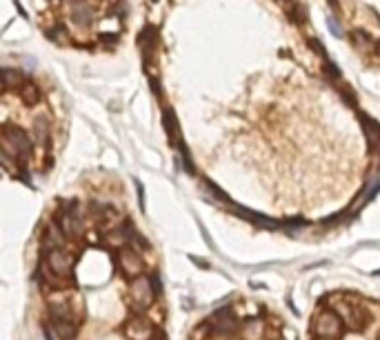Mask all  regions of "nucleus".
I'll return each mask as SVG.
<instances>
[{
  "instance_id": "obj_1",
  "label": "nucleus",
  "mask_w": 380,
  "mask_h": 340,
  "mask_svg": "<svg viewBox=\"0 0 380 340\" xmlns=\"http://www.w3.org/2000/svg\"><path fill=\"white\" fill-rule=\"evenodd\" d=\"M33 318L43 340H167L153 247L105 191L53 200L33 243Z\"/></svg>"
},
{
  "instance_id": "obj_4",
  "label": "nucleus",
  "mask_w": 380,
  "mask_h": 340,
  "mask_svg": "<svg viewBox=\"0 0 380 340\" xmlns=\"http://www.w3.org/2000/svg\"><path fill=\"white\" fill-rule=\"evenodd\" d=\"M309 340H380V298L333 291L318 300Z\"/></svg>"
},
{
  "instance_id": "obj_3",
  "label": "nucleus",
  "mask_w": 380,
  "mask_h": 340,
  "mask_svg": "<svg viewBox=\"0 0 380 340\" xmlns=\"http://www.w3.org/2000/svg\"><path fill=\"white\" fill-rule=\"evenodd\" d=\"M187 340H296L283 316L265 300H227L189 331Z\"/></svg>"
},
{
  "instance_id": "obj_2",
  "label": "nucleus",
  "mask_w": 380,
  "mask_h": 340,
  "mask_svg": "<svg viewBox=\"0 0 380 340\" xmlns=\"http://www.w3.org/2000/svg\"><path fill=\"white\" fill-rule=\"evenodd\" d=\"M56 111L33 83L5 89L3 151L5 169L16 178H33L49 171L56 158Z\"/></svg>"
}]
</instances>
